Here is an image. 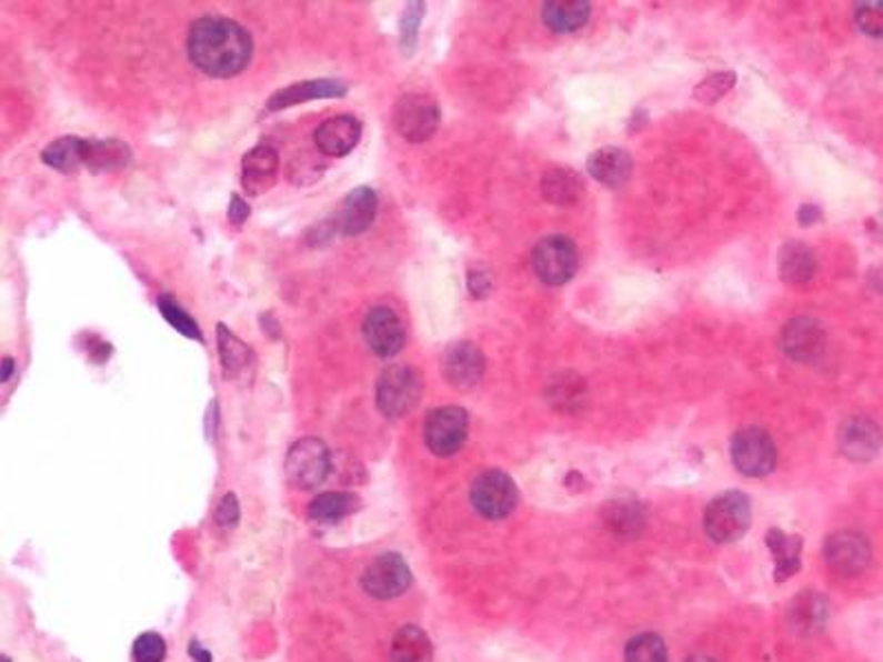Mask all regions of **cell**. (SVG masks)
Masks as SVG:
<instances>
[{
  "mask_svg": "<svg viewBox=\"0 0 883 662\" xmlns=\"http://www.w3.org/2000/svg\"><path fill=\"white\" fill-rule=\"evenodd\" d=\"M362 333H364L369 349L378 358H393L404 347L402 321L387 305H378V308L369 310V314L364 317V323H362Z\"/></svg>",
  "mask_w": 883,
  "mask_h": 662,
  "instance_id": "cell-12",
  "label": "cell"
},
{
  "mask_svg": "<svg viewBox=\"0 0 883 662\" xmlns=\"http://www.w3.org/2000/svg\"><path fill=\"white\" fill-rule=\"evenodd\" d=\"M217 521H219V525H225V528H230V525H234L239 521V501H237V496L225 495L221 499L219 510H217Z\"/></svg>",
  "mask_w": 883,
  "mask_h": 662,
  "instance_id": "cell-39",
  "label": "cell"
},
{
  "mask_svg": "<svg viewBox=\"0 0 883 662\" xmlns=\"http://www.w3.org/2000/svg\"><path fill=\"white\" fill-rule=\"evenodd\" d=\"M780 347L793 360H813L824 349V330L813 319H793L782 330Z\"/></svg>",
  "mask_w": 883,
  "mask_h": 662,
  "instance_id": "cell-19",
  "label": "cell"
},
{
  "mask_svg": "<svg viewBox=\"0 0 883 662\" xmlns=\"http://www.w3.org/2000/svg\"><path fill=\"white\" fill-rule=\"evenodd\" d=\"M469 435V413L460 407L433 409L424 420V442L438 458L455 455Z\"/></svg>",
  "mask_w": 883,
  "mask_h": 662,
  "instance_id": "cell-6",
  "label": "cell"
},
{
  "mask_svg": "<svg viewBox=\"0 0 883 662\" xmlns=\"http://www.w3.org/2000/svg\"><path fill=\"white\" fill-rule=\"evenodd\" d=\"M815 274V257L804 243H786L780 250V277L791 283L800 285L806 283Z\"/></svg>",
  "mask_w": 883,
  "mask_h": 662,
  "instance_id": "cell-28",
  "label": "cell"
},
{
  "mask_svg": "<svg viewBox=\"0 0 883 662\" xmlns=\"http://www.w3.org/2000/svg\"><path fill=\"white\" fill-rule=\"evenodd\" d=\"M250 217V205L241 199V194L230 197V208H228V219L237 225H241Z\"/></svg>",
  "mask_w": 883,
  "mask_h": 662,
  "instance_id": "cell-40",
  "label": "cell"
},
{
  "mask_svg": "<svg viewBox=\"0 0 883 662\" xmlns=\"http://www.w3.org/2000/svg\"><path fill=\"white\" fill-rule=\"evenodd\" d=\"M766 548L773 554L775 563V581H789L793 574L800 572L802 568V550H804V539L797 534H786L780 528H771L766 532Z\"/></svg>",
  "mask_w": 883,
  "mask_h": 662,
  "instance_id": "cell-21",
  "label": "cell"
},
{
  "mask_svg": "<svg viewBox=\"0 0 883 662\" xmlns=\"http://www.w3.org/2000/svg\"><path fill=\"white\" fill-rule=\"evenodd\" d=\"M424 9H427L424 2H409V4L404 7L402 20H400V44H402V51H404V53H411V51L415 49L418 29H420Z\"/></svg>",
  "mask_w": 883,
  "mask_h": 662,
  "instance_id": "cell-34",
  "label": "cell"
},
{
  "mask_svg": "<svg viewBox=\"0 0 883 662\" xmlns=\"http://www.w3.org/2000/svg\"><path fill=\"white\" fill-rule=\"evenodd\" d=\"M136 662H164L167 659V643L160 634L147 632L133 645Z\"/></svg>",
  "mask_w": 883,
  "mask_h": 662,
  "instance_id": "cell-36",
  "label": "cell"
},
{
  "mask_svg": "<svg viewBox=\"0 0 883 662\" xmlns=\"http://www.w3.org/2000/svg\"><path fill=\"white\" fill-rule=\"evenodd\" d=\"M685 662H713L711 659H705V656H694V659H688Z\"/></svg>",
  "mask_w": 883,
  "mask_h": 662,
  "instance_id": "cell-45",
  "label": "cell"
},
{
  "mask_svg": "<svg viewBox=\"0 0 883 662\" xmlns=\"http://www.w3.org/2000/svg\"><path fill=\"white\" fill-rule=\"evenodd\" d=\"M158 308H160V312H162V317L169 321V325L173 328V330L179 331V333H183L185 338H192V340H203V335H201V330H199V325H197V321L194 319H190L188 314H185V310H181V305L177 303L173 297H169V294H162L160 297V301H158Z\"/></svg>",
  "mask_w": 883,
  "mask_h": 662,
  "instance_id": "cell-33",
  "label": "cell"
},
{
  "mask_svg": "<svg viewBox=\"0 0 883 662\" xmlns=\"http://www.w3.org/2000/svg\"><path fill=\"white\" fill-rule=\"evenodd\" d=\"M857 27L873 38H883V0L860 2L855 9Z\"/></svg>",
  "mask_w": 883,
  "mask_h": 662,
  "instance_id": "cell-35",
  "label": "cell"
},
{
  "mask_svg": "<svg viewBox=\"0 0 883 662\" xmlns=\"http://www.w3.org/2000/svg\"><path fill=\"white\" fill-rule=\"evenodd\" d=\"M188 56L205 76L232 78L250 64L252 38L234 20L205 16L190 27Z\"/></svg>",
  "mask_w": 883,
  "mask_h": 662,
  "instance_id": "cell-1",
  "label": "cell"
},
{
  "mask_svg": "<svg viewBox=\"0 0 883 662\" xmlns=\"http://www.w3.org/2000/svg\"><path fill=\"white\" fill-rule=\"evenodd\" d=\"M131 158V147L120 140H84V165L93 172L127 168Z\"/></svg>",
  "mask_w": 883,
  "mask_h": 662,
  "instance_id": "cell-24",
  "label": "cell"
},
{
  "mask_svg": "<svg viewBox=\"0 0 883 662\" xmlns=\"http://www.w3.org/2000/svg\"><path fill=\"white\" fill-rule=\"evenodd\" d=\"M469 288L475 297H486L491 290V281L484 272H471L469 274Z\"/></svg>",
  "mask_w": 883,
  "mask_h": 662,
  "instance_id": "cell-41",
  "label": "cell"
},
{
  "mask_svg": "<svg viewBox=\"0 0 883 662\" xmlns=\"http://www.w3.org/2000/svg\"><path fill=\"white\" fill-rule=\"evenodd\" d=\"M217 342H219L223 375L228 380L241 378L248 371V367H252V362H254V355L248 349V344L243 340H239L225 325L217 328Z\"/></svg>",
  "mask_w": 883,
  "mask_h": 662,
  "instance_id": "cell-25",
  "label": "cell"
},
{
  "mask_svg": "<svg viewBox=\"0 0 883 662\" xmlns=\"http://www.w3.org/2000/svg\"><path fill=\"white\" fill-rule=\"evenodd\" d=\"M393 127L411 144H422L433 138L440 127V107L431 96L407 93L395 102Z\"/></svg>",
  "mask_w": 883,
  "mask_h": 662,
  "instance_id": "cell-4",
  "label": "cell"
},
{
  "mask_svg": "<svg viewBox=\"0 0 883 662\" xmlns=\"http://www.w3.org/2000/svg\"><path fill=\"white\" fill-rule=\"evenodd\" d=\"M735 76L733 73H715L713 78H706L705 82L699 89V96L703 100H718L726 89L733 87Z\"/></svg>",
  "mask_w": 883,
  "mask_h": 662,
  "instance_id": "cell-38",
  "label": "cell"
},
{
  "mask_svg": "<svg viewBox=\"0 0 883 662\" xmlns=\"http://www.w3.org/2000/svg\"><path fill=\"white\" fill-rule=\"evenodd\" d=\"M375 212H378V194L369 185H360L343 199V205L339 208L330 225L334 232L343 237H358L371 228Z\"/></svg>",
  "mask_w": 883,
  "mask_h": 662,
  "instance_id": "cell-14",
  "label": "cell"
},
{
  "mask_svg": "<svg viewBox=\"0 0 883 662\" xmlns=\"http://www.w3.org/2000/svg\"><path fill=\"white\" fill-rule=\"evenodd\" d=\"M13 367H16V364H13V358H4V360H2V373H0V380H2V382H7V380L11 378Z\"/></svg>",
  "mask_w": 883,
  "mask_h": 662,
  "instance_id": "cell-44",
  "label": "cell"
},
{
  "mask_svg": "<svg viewBox=\"0 0 883 662\" xmlns=\"http://www.w3.org/2000/svg\"><path fill=\"white\" fill-rule=\"evenodd\" d=\"M603 519L610 530L621 539H634L645 528V510L639 501L632 499H614L603 510Z\"/></svg>",
  "mask_w": 883,
  "mask_h": 662,
  "instance_id": "cell-23",
  "label": "cell"
},
{
  "mask_svg": "<svg viewBox=\"0 0 883 662\" xmlns=\"http://www.w3.org/2000/svg\"><path fill=\"white\" fill-rule=\"evenodd\" d=\"M871 543L864 534L860 532H837L826 541L824 548V556L826 563L831 565L833 572L842 574V576H855L860 572L866 570V565L871 563Z\"/></svg>",
  "mask_w": 883,
  "mask_h": 662,
  "instance_id": "cell-11",
  "label": "cell"
},
{
  "mask_svg": "<svg viewBox=\"0 0 883 662\" xmlns=\"http://www.w3.org/2000/svg\"><path fill=\"white\" fill-rule=\"evenodd\" d=\"M279 156L272 147H254L241 164V183L250 197L268 192L277 183Z\"/></svg>",
  "mask_w": 883,
  "mask_h": 662,
  "instance_id": "cell-18",
  "label": "cell"
},
{
  "mask_svg": "<svg viewBox=\"0 0 883 662\" xmlns=\"http://www.w3.org/2000/svg\"><path fill=\"white\" fill-rule=\"evenodd\" d=\"M358 508V496L352 493H323L310 503V519L317 523H337Z\"/></svg>",
  "mask_w": 883,
  "mask_h": 662,
  "instance_id": "cell-31",
  "label": "cell"
},
{
  "mask_svg": "<svg viewBox=\"0 0 883 662\" xmlns=\"http://www.w3.org/2000/svg\"><path fill=\"white\" fill-rule=\"evenodd\" d=\"M731 460L742 475L762 478L775 469L777 451L764 429L746 427L731 440Z\"/></svg>",
  "mask_w": 883,
  "mask_h": 662,
  "instance_id": "cell-7",
  "label": "cell"
},
{
  "mask_svg": "<svg viewBox=\"0 0 883 662\" xmlns=\"http://www.w3.org/2000/svg\"><path fill=\"white\" fill-rule=\"evenodd\" d=\"M541 192H543V197L548 201H552L556 205H568V203H574L581 197L583 181L572 170L552 168L541 179Z\"/></svg>",
  "mask_w": 883,
  "mask_h": 662,
  "instance_id": "cell-29",
  "label": "cell"
},
{
  "mask_svg": "<svg viewBox=\"0 0 883 662\" xmlns=\"http://www.w3.org/2000/svg\"><path fill=\"white\" fill-rule=\"evenodd\" d=\"M323 170H325V164L312 160L310 156H301V158H297V160L290 164V179H292L294 183H301V185H303V183H308V174H305V172H312V177L319 179V177L323 174Z\"/></svg>",
  "mask_w": 883,
  "mask_h": 662,
  "instance_id": "cell-37",
  "label": "cell"
},
{
  "mask_svg": "<svg viewBox=\"0 0 883 662\" xmlns=\"http://www.w3.org/2000/svg\"><path fill=\"white\" fill-rule=\"evenodd\" d=\"M532 268L545 285H563L579 268L576 245L563 234L543 237L532 250Z\"/></svg>",
  "mask_w": 883,
  "mask_h": 662,
  "instance_id": "cell-5",
  "label": "cell"
},
{
  "mask_svg": "<svg viewBox=\"0 0 883 662\" xmlns=\"http://www.w3.org/2000/svg\"><path fill=\"white\" fill-rule=\"evenodd\" d=\"M330 467H332L330 451L317 438H303L297 444H292L285 460V473L290 484L303 491H312L319 484H323L330 473Z\"/></svg>",
  "mask_w": 883,
  "mask_h": 662,
  "instance_id": "cell-8",
  "label": "cell"
},
{
  "mask_svg": "<svg viewBox=\"0 0 883 662\" xmlns=\"http://www.w3.org/2000/svg\"><path fill=\"white\" fill-rule=\"evenodd\" d=\"M751 525L749 496L731 491L715 496L705 510L706 536L715 543L737 541Z\"/></svg>",
  "mask_w": 883,
  "mask_h": 662,
  "instance_id": "cell-3",
  "label": "cell"
},
{
  "mask_svg": "<svg viewBox=\"0 0 883 662\" xmlns=\"http://www.w3.org/2000/svg\"><path fill=\"white\" fill-rule=\"evenodd\" d=\"M190 656L194 659V662H210L212 661V656L199 645V643H192L190 645Z\"/></svg>",
  "mask_w": 883,
  "mask_h": 662,
  "instance_id": "cell-43",
  "label": "cell"
},
{
  "mask_svg": "<svg viewBox=\"0 0 883 662\" xmlns=\"http://www.w3.org/2000/svg\"><path fill=\"white\" fill-rule=\"evenodd\" d=\"M817 217H820V210H817L815 205H811V203L802 205V208H800V212H797V219H800L804 225H809V223L817 221Z\"/></svg>",
  "mask_w": 883,
  "mask_h": 662,
  "instance_id": "cell-42",
  "label": "cell"
},
{
  "mask_svg": "<svg viewBox=\"0 0 883 662\" xmlns=\"http://www.w3.org/2000/svg\"><path fill=\"white\" fill-rule=\"evenodd\" d=\"M345 93H348V84L343 80H332V78L308 80V82H299V84L277 91L268 100V111H281V109H290L294 104H303V102H312V100L343 98Z\"/></svg>",
  "mask_w": 883,
  "mask_h": 662,
  "instance_id": "cell-17",
  "label": "cell"
},
{
  "mask_svg": "<svg viewBox=\"0 0 883 662\" xmlns=\"http://www.w3.org/2000/svg\"><path fill=\"white\" fill-rule=\"evenodd\" d=\"M42 162L60 172H76L84 165V140L80 138H60L42 151Z\"/></svg>",
  "mask_w": 883,
  "mask_h": 662,
  "instance_id": "cell-30",
  "label": "cell"
},
{
  "mask_svg": "<svg viewBox=\"0 0 883 662\" xmlns=\"http://www.w3.org/2000/svg\"><path fill=\"white\" fill-rule=\"evenodd\" d=\"M590 18V2L585 0H552L543 4V22L559 33L576 31Z\"/></svg>",
  "mask_w": 883,
  "mask_h": 662,
  "instance_id": "cell-26",
  "label": "cell"
},
{
  "mask_svg": "<svg viewBox=\"0 0 883 662\" xmlns=\"http://www.w3.org/2000/svg\"><path fill=\"white\" fill-rule=\"evenodd\" d=\"M840 449L853 462H869L882 449V431L864 415L851 418L840 431Z\"/></svg>",
  "mask_w": 883,
  "mask_h": 662,
  "instance_id": "cell-15",
  "label": "cell"
},
{
  "mask_svg": "<svg viewBox=\"0 0 883 662\" xmlns=\"http://www.w3.org/2000/svg\"><path fill=\"white\" fill-rule=\"evenodd\" d=\"M484 353L473 342H455L442 355V373L455 389H471L484 375Z\"/></svg>",
  "mask_w": 883,
  "mask_h": 662,
  "instance_id": "cell-13",
  "label": "cell"
},
{
  "mask_svg": "<svg viewBox=\"0 0 883 662\" xmlns=\"http://www.w3.org/2000/svg\"><path fill=\"white\" fill-rule=\"evenodd\" d=\"M518 499L520 493L515 482L502 471H484L471 487L473 508L493 521L509 516L515 510Z\"/></svg>",
  "mask_w": 883,
  "mask_h": 662,
  "instance_id": "cell-9",
  "label": "cell"
},
{
  "mask_svg": "<svg viewBox=\"0 0 883 662\" xmlns=\"http://www.w3.org/2000/svg\"><path fill=\"white\" fill-rule=\"evenodd\" d=\"M786 619H789V628L795 634L813 636V634L822 632L829 621V601L820 592L806 590L791 601Z\"/></svg>",
  "mask_w": 883,
  "mask_h": 662,
  "instance_id": "cell-20",
  "label": "cell"
},
{
  "mask_svg": "<svg viewBox=\"0 0 883 662\" xmlns=\"http://www.w3.org/2000/svg\"><path fill=\"white\" fill-rule=\"evenodd\" d=\"M625 662H668V648L656 634L634 636L625 648Z\"/></svg>",
  "mask_w": 883,
  "mask_h": 662,
  "instance_id": "cell-32",
  "label": "cell"
},
{
  "mask_svg": "<svg viewBox=\"0 0 883 662\" xmlns=\"http://www.w3.org/2000/svg\"><path fill=\"white\" fill-rule=\"evenodd\" d=\"M362 590L380 601L395 599L404 594L411 585V570L400 554L387 552L375 556L362 572Z\"/></svg>",
  "mask_w": 883,
  "mask_h": 662,
  "instance_id": "cell-10",
  "label": "cell"
},
{
  "mask_svg": "<svg viewBox=\"0 0 883 662\" xmlns=\"http://www.w3.org/2000/svg\"><path fill=\"white\" fill-rule=\"evenodd\" d=\"M360 136L362 124L353 116H337L317 129L314 144L328 158H345L358 147Z\"/></svg>",
  "mask_w": 883,
  "mask_h": 662,
  "instance_id": "cell-16",
  "label": "cell"
},
{
  "mask_svg": "<svg viewBox=\"0 0 883 662\" xmlns=\"http://www.w3.org/2000/svg\"><path fill=\"white\" fill-rule=\"evenodd\" d=\"M391 662H433L431 639L415 625L402 628L391 643Z\"/></svg>",
  "mask_w": 883,
  "mask_h": 662,
  "instance_id": "cell-27",
  "label": "cell"
},
{
  "mask_svg": "<svg viewBox=\"0 0 883 662\" xmlns=\"http://www.w3.org/2000/svg\"><path fill=\"white\" fill-rule=\"evenodd\" d=\"M420 375L404 364L387 367L375 384V404L384 418L398 420L407 415L420 400Z\"/></svg>",
  "mask_w": 883,
  "mask_h": 662,
  "instance_id": "cell-2",
  "label": "cell"
},
{
  "mask_svg": "<svg viewBox=\"0 0 883 662\" xmlns=\"http://www.w3.org/2000/svg\"><path fill=\"white\" fill-rule=\"evenodd\" d=\"M632 168H634L632 158H630L623 149H616V147L599 149V151H594V153L590 156V160H588V170H590V174H592L599 183H603V185H608V188H619V185H623V183L630 179Z\"/></svg>",
  "mask_w": 883,
  "mask_h": 662,
  "instance_id": "cell-22",
  "label": "cell"
}]
</instances>
